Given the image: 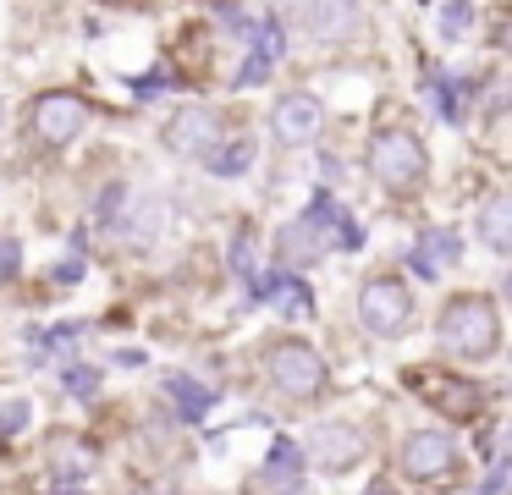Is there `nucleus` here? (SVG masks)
I'll list each match as a JSON object with an SVG mask.
<instances>
[{
    "instance_id": "1",
    "label": "nucleus",
    "mask_w": 512,
    "mask_h": 495,
    "mask_svg": "<svg viewBox=\"0 0 512 495\" xmlns=\"http://www.w3.org/2000/svg\"><path fill=\"white\" fill-rule=\"evenodd\" d=\"M331 248H358V226L347 220L342 204H331V198H314L309 215H298L292 226H281V237H276V259L287 264V270L292 264H314Z\"/></svg>"
},
{
    "instance_id": "2",
    "label": "nucleus",
    "mask_w": 512,
    "mask_h": 495,
    "mask_svg": "<svg viewBox=\"0 0 512 495\" xmlns=\"http://www.w3.org/2000/svg\"><path fill=\"white\" fill-rule=\"evenodd\" d=\"M441 347L452 352V358H496L501 347V319H496V303L479 292H463L452 297V303L441 308Z\"/></svg>"
},
{
    "instance_id": "3",
    "label": "nucleus",
    "mask_w": 512,
    "mask_h": 495,
    "mask_svg": "<svg viewBox=\"0 0 512 495\" xmlns=\"http://www.w3.org/2000/svg\"><path fill=\"white\" fill-rule=\"evenodd\" d=\"M369 171H375L391 193H408V187H419L424 176H430V154H424V143L413 138V132L391 127L369 143Z\"/></svg>"
},
{
    "instance_id": "4",
    "label": "nucleus",
    "mask_w": 512,
    "mask_h": 495,
    "mask_svg": "<svg viewBox=\"0 0 512 495\" xmlns=\"http://www.w3.org/2000/svg\"><path fill=\"white\" fill-rule=\"evenodd\" d=\"M265 374L281 396H292V402H309V396L325 391V358L309 341H276L270 358H265Z\"/></svg>"
},
{
    "instance_id": "5",
    "label": "nucleus",
    "mask_w": 512,
    "mask_h": 495,
    "mask_svg": "<svg viewBox=\"0 0 512 495\" xmlns=\"http://www.w3.org/2000/svg\"><path fill=\"white\" fill-rule=\"evenodd\" d=\"M358 325L369 336H402L413 325V292L402 281H391V275L364 281V292H358Z\"/></svg>"
},
{
    "instance_id": "6",
    "label": "nucleus",
    "mask_w": 512,
    "mask_h": 495,
    "mask_svg": "<svg viewBox=\"0 0 512 495\" xmlns=\"http://www.w3.org/2000/svg\"><path fill=\"white\" fill-rule=\"evenodd\" d=\"M83 127H89V105H83L78 94H39L34 99V132L50 143V149L72 143Z\"/></svg>"
},
{
    "instance_id": "7",
    "label": "nucleus",
    "mask_w": 512,
    "mask_h": 495,
    "mask_svg": "<svg viewBox=\"0 0 512 495\" xmlns=\"http://www.w3.org/2000/svg\"><path fill=\"white\" fill-rule=\"evenodd\" d=\"M358 0H303L298 6V33L314 44H336L347 33H358Z\"/></svg>"
},
{
    "instance_id": "8",
    "label": "nucleus",
    "mask_w": 512,
    "mask_h": 495,
    "mask_svg": "<svg viewBox=\"0 0 512 495\" xmlns=\"http://www.w3.org/2000/svg\"><path fill=\"white\" fill-rule=\"evenodd\" d=\"M452 462H457V446L441 429H413V435L402 440V473H408V479H441Z\"/></svg>"
},
{
    "instance_id": "9",
    "label": "nucleus",
    "mask_w": 512,
    "mask_h": 495,
    "mask_svg": "<svg viewBox=\"0 0 512 495\" xmlns=\"http://www.w3.org/2000/svg\"><path fill=\"white\" fill-rule=\"evenodd\" d=\"M320 121H325V110L314 94H287L270 110V132H276L281 143H309L314 132H320Z\"/></svg>"
},
{
    "instance_id": "10",
    "label": "nucleus",
    "mask_w": 512,
    "mask_h": 495,
    "mask_svg": "<svg viewBox=\"0 0 512 495\" xmlns=\"http://www.w3.org/2000/svg\"><path fill=\"white\" fill-rule=\"evenodd\" d=\"M309 451H314V462H320V468L342 473V468H353V462L364 457V435H358L353 424H320L309 435Z\"/></svg>"
},
{
    "instance_id": "11",
    "label": "nucleus",
    "mask_w": 512,
    "mask_h": 495,
    "mask_svg": "<svg viewBox=\"0 0 512 495\" xmlns=\"http://www.w3.org/2000/svg\"><path fill=\"white\" fill-rule=\"evenodd\" d=\"M166 143H171V149H182V154H204L210 143H221V116H215V110H204V105L177 110V116H171V127H166Z\"/></svg>"
},
{
    "instance_id": "12",
    "label": "nucleus",
    "mask_w": 512,
    "mask_h": 495,
    "mask_svg": "<svg viewBox=\"0 0 512 495\" xmlns=\"http://www.w3.org/2000/svg\"><path fill=\"white\" fill-rule=\"evenodd\" d=\"M452 259H457V231H446V226L424 231V237L413 242V270H419V275H435V270H446Z\"/></svg>"
},
{
    "instance_id": "13",
    "label": "nucleus",
    "mask_w": 512,
    "mask_h": 495,
    "mask_svg": "<svg viewBox=\"0 0 512 495\" xmlns=\"http://www.w3.org/2000/svg\"><path fill=\"white\" fill-rule=\"evenodd\" d=\"M259 44H254V61H243V77H237V83H259V77H265L270 72V66H276L281 61V28H276V22H259Z\"/></svg>"
},
{
    "instance_id": "14",
    "label": "nucleus",
    "mask_w": 512,
    "mask_h": 495,
    "mask_svg": "<svg viewBox=\"0 0 512 495\" xmlns=\"http://www.w3.org/2000/svg\"><path fill=\"white\" fill-rule=\"evenodd\" d=\"M166 391L177 396V413L182 418H204L215 407V391H210V385H199V380H188V374H166Z\"/></svg>"
},
{
    "instance_id": "15",
    "label": "nucleus",
    "mask_w": 512,
    "mask_h": 495,
    "mask_svg": "<svg viewBox=\"0 0 512 495\" xmlns=\"http://www.w3.org/2000/svg\"><path fill=\"white\" fill-rule=\"evenodd\" d=\"M204 165H210L215 176H237V171H248V165H254V143H248V138L210 143V149H204Z\"/></svg>"
},
{
    "instance_id": "16",
    "label": "nucleus",
    "mask_w": 512,
    "mask_h": 495,
    "mask_svg": "<svg viewBox=\"0 0 512 495\" xmlns=\"http://www.w3.org/2000/svg\"><path fill=\"white\" fill-rule=\"evenodd\" d=\"M479 231H485L490 248H507L512 242V198H485V209H479Z\"/></svg>"
},
{
    "instance_id": "17",
    "label": "nucleus",
    "mask_w": 512,
    "mask_h": 495,
    "mask_svg": "<svg viewBox=\"0 0 512 495\" xmlns=\"http://www.w3.org/2000/svg\"><path fill=\"white\" fill-rule=\"evenodd\" d=\"M468 22H474V6H468V0H452V6L441 11V33H446V39H457Z\"/></svg>"
},
{
    "instance_id": "18",
    "label": "nucleus",
    "mask_w": 512,
    "mask_h": 495,
    "mask_svg": "<svg viewBox=\"0 0 512 495\" xmlns=\"http://www.w3.org/2000/svg\"><path fill=\"white\" fill-rule=\"evenodd\" d=\"M28 424V402H6L0 407V435H12V429Z\"/></svg>"
},
{
    "instance_id": "19",
    "label": "nucleus",
    "mask_w": 512,
    "mask_h": 495,
    "mask_svg": "<svg viewBox=\"0 0 512 495\" xmlns=\"http://www.w3.org/2000/svg\"><path fill=\"white\" fill-rule=\"evenodd\" d=\"M67 385L78 396H94V391H100V374H94V369H67Z\"/></svg>"
},
{
    "instance_id": "20",
    "label": "nucleus",
    "mask_w": 512,
    "mask_h": 495,
    "mask_svg": "<svg viewBox=\"0 0 512 495\" xmlns=\"http://www.w3.org/2000/svg\"><path fill=\"white\" fill-rule=\"evenodd\" d=\"M17 270V242H0V281H12Z\"/></svg>"
},
{
    "instance_id": "21",
    "label": "nucleus",
    "mask_w": 512,
    "mask_h": 495,
    "mask_svg": "<svg viewBox=\"0 0 512 495\" xmlns=\"http://www.w3.org/2000/svg\"><path fill=\"white\" fill-rule=\"evenodd\" d=\"M56 495H83V490H56Z\"/></svg>"
}]
</instances>
